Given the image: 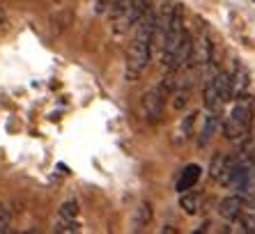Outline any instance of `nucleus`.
<instances>
[{
  "label": "nucleus",
  "instance_id": "6",
  "mask_svg": "<svg viewBox=\"0 0 255 234\" xmlns=\"http://www.w3.org/2000/svg\"><path fill=\"white\" fill-rule=\"evenodd\" d=\"M219 122H221L219 113H214V111H209L207 115L202 117V126H200V131H198V145L205 147L209 140H212L216 129H219Z\"/></svg>",
  "mask_w": 255,
  "mask_h": 234
},
{
  "label": "nucleus",
  "instance_id": "9",
  "mask_svg": "<svg viewBox=\"0 0 255 234\" xmlns=\"http://www.w3.org/2000/svg\"><path fill=\"white\" fill-rule=\"evenodd\" d=\"M149 7H152V0H129L127 2V21L136 23L142 14L149 12Z\"/></svg>",
  "mask_w": 255,
  "mask_h": 234
},
{
  "label": "nucleus",
  "instance_id": "10",
  "mask_svg": "<svg viewBox=\"0 0 255 234\" xmlns=\"http://www.w3.org/2000/svg\"><path fill=\"white\" fill-rule=\"evenodd\" d=\"M228 158H230V156H226V154H216V156L212 158V165H209V175H212V179H214V182H219V179H221V175L226 172Z\"/></svg>",
  "mask_w": 255,
  "mask_h": 234
},
{
  "label": "nucleus",
  "instance_id": "11",
  "mask_svg": "<svg viewBox=\"0 0 255 234\" xmlns=\"http://www.w3.org/2000/svg\"><path fill=\"white\" fill-rule=\"evenodd\" d=\"M179 207L186 211V214H198V209H200V198L198 195H193V193H182V200H179Z\"/></svg>",
  "mask_w": 255,
  "mask_h": 234
},
{
  "label": "nucleus",
  "instance_id": "15",
  "mask_svg": "<svg viewBox=\"0 0 255 234\" xmlns=\"http://www.w3.org/2000/svg\"><path fill=\"white\" fill-rule=\"evenodd\" d=\"M193 122H196V115L184 117V122H182V138H184V140L191 135V126H193Z\"/></svg>",
  "mask_w": 255,
  "mask_h": 234
},
{
  "label": "nucleus",
  "instance_id": "3",
  "mask_svg": "<svg viewBox=\"0 0 255 234\" xmlns=\"http://www.w3.org/2000/svg\"><path fill=\"white\" fill-rule=\"evenodd\" d=\"M202 99H205V108L214 113H221V108L230 99V74L214 69L207 74L205 81V90H202Z\"/></svg>",
  "mask_w": 255,
  "mask_h": 234
},
{
  "label": "nucleus",
  "instance_id": "1",
  "mask_svg": "<svg viewBox=\"0 0 255 234\" xmlns=\"http://www.w3.org/2000/svg\"><path fill=\"white\" fill-rule=\"evenodd\" d=\"M154 12H145L136 21V35L127 51V81H136L147 67L149 55H152V44H154Z\"/></svg>",
  "mask_w": 255,
  "mask_h": 234
},
{
  "label": "nucleus",
  "instance_id": "5",
  "mask_svg": "<svg viewBox=\"0 0 255 234\" xmlns=\"http://www.w3.org/2000/svg\"><path fill=\"white\" fill-rule=\"evenodd\" d=\"M219 214L226 218V221H237V218L244 214V195L239 193V195H230V198H226L219 207Z\"/></svg>",
  "mask_w": 255,
  "mask_h": 234
},
{
  "label": "nucleus",
  "instance_id": "14",
  "mask_svg": "<svg viewBox=\"0 0 255 234\" xmlns=\"http://www.w3.org/2000/svg\"><path fill=\"white\" fill-rule=\"evenodd\" d=\"M9 232V211L0 207V234Z\"/></svg>",
  "mask_w": 255,
  "mask_h": 234
},
{
  "label": "nucleus",
  "instance_id": "4",
  "mask_svg": "<svg viewBox=\"0 0 255 234\" xmlns=\"http://www.w3.org/2000/svg\"><path fill=\"white\" fill-rule=\"evenodd\" d=\"M166 85H156V88H149L147 92L142 94L140 101V111L145 122L149 124H159L161 117H163V108H166Z\"/></svg>",
  "mask_w": 255,
  "mask_h": 234
},
{
  "label": "nucleus",
  "instance_id": "8",
  "mask_svg": "<svg viewBox=\"0 0 255 234\" xmlns=\"http://www.w3.org/2000/svg\"><path fill=\"white\" fill-rule=\"evenodd\" d=\"M246 88H249V74L239 67L235 74H230V99H239L246 94Z\"/></svg>",
  "mask_w": 255,
  "mask_h": 234
},
{
  "label": "nucleus",
  "instance_id": "7",
  "mask_svg": "<svg viewBox=\"0 0 255 234\" xmlns=\"http://www.w3.org/2000/svg\"><path fill=\"white\" fill-rule=\"evenodd\" d=\"M200 175H202V170H200V165H196V163H191V165H186L184 170H182V175H179V179H177V191L179 193H184V191H191V188L198 184V179H200Z\"/></svg>",
  "mask_w": 255,
  "mask_h": 234
},
{
  "label": "nucleus",
  "instance_id": "12",
  "mask_svg": "<svg viewBox=\"0 0 255 234\" xmlns=\"http://www.w3.org/2000/svg\"><path fill=\"white\" fill-rule=\"evenodd\" d=\"M149 218H152V207H149L147 202H142V205L136 209V218H133V230L145 228V225L149 223Z\"/></svg>",
  "mask_w": 255,
  "mask_h": 234
},
{
  "label": "nucleus",
  "instance_id": "13",
  "mask_svg": "<svg viewBox=\"0 0 255 234\" xmlns=\"http://www.w3.org/2000/svg\"><path fill=\"white\" fill-rule=\"evenodd\" d=\"M76 214H78V205L74 202V200L65 202V205H62V209H60V218H62V221H74V218H76Z\"/></svg>",
  "mask_w": 255,
  "mask_h": 234
},
{
  "label": "nucleus",
  "instance_id": "2",
  "mask_svg": "<svg viewBox=\"0 0 255 234\" xmlns=\"http://www.w3.org/2000/svg\"><path fill=\"white\" fill-rule=\"evenodd\" d=\"M251 126H253V101L249 94H244L235 99L230 115L223 122V135L232 142H242L251 135Z\"/></svg>",
  "mask_w": 255,
  "mask_h": 234
}]
</instances>
